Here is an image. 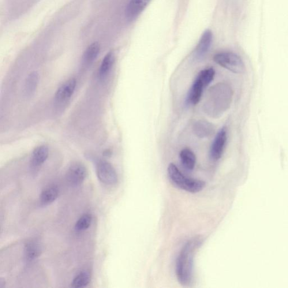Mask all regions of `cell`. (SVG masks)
<instances>
[{
  "label": "cell",
  "instance_id": "obj_7",
  "mask_svg": "<svg viewBox=\"0 0 288 288\" xmlns=\"http://www.w3.org/2000/svg\"><path fill=\"white\" fill-rule=\"evenodd\" d=\"M227 140V131L225 127H223L217 134L211 145L210 156L213 160H218L222 158L225 150Z\"/></svg>",
  "mask_w": 288,
  "mask_h": 288
},
{
  "label": "cell",
  "instance_id": "obj_4",
  "mask_svg": "<svg viewBox=\"0 0 288 288\" xmlns=\"http://www.w3.org/2000/svg\"><path fill=\"white\" fill-rule=\"evenodd\" d=\"M215 76V69L212 68L204 69L198 74L188 93L186 102L195 106L199 103L204 89L211 83Z\"/></svg>",
  "mask_w": 288,
  "mask_h": 288
},
{
  "label": "cell",
  "instance_id": "obj_5",
  "mask_svg": "<svg viewBox=\"0 0 288 288\" xmlns=\"http://www.w3.org/2000/svg\"><path fill=\"white\" fill-rule=\"evenodd\" d=\"M213 61L221 66L235 74H242L245 70L244 62L241 58L233 52H220L214 56Z\"/></svg>",
  "mask_w": 288,
  "mask_h": 288
},
{
  "label": "cell",
  "instance_id": "obj_17",
  "mask_svg": "<svg viewBox=\"0 0 288 288\" xmlns=\"http://www.w3.org/2000/svg\"><path fill=\"white\" fill-rule=\"evenodd\" d=\"M41 253V245L38 242L33 240L27 243L25 246V254L28 260L36 259L39 257Z\"/></svg>",
  "mask_w": 288,
  "mask_h": 288
},
{
  "label": "cell",
  "instance_id": "obj_9",
  "mask_svg": "<svg viewBox=\"0 0 288 288\" xmlns=\"http://www.w3.org/2000/svg\"><path fill=\"white\" fill-rule=\"evenodd\" d=\"M76 81L74 78L66 81L55 93V100L59 104L65 103L71 98L75 91Z\"/></svg>",
  "mask_w": 288,
  "mask_h": 288
},
{
  "label": "cell",
  "instance_id": "obj_19",
  "mask_svg": "<svg viewBox=\"0 0 288 288\" xmlns=\"http://www.w3.org/2000/svg\"><path fill=\"white\" fill-rule=\"evenodd\" d=\"M100 47L99 44L94 43L90 44L84 52L83 61L87 65L91 64L98 57Z\"/></svg>",
  "mask_w": 288,
  "mask_h": 288
},
{
  "label": "cell",
  "instance_id": "obj_6",
  "mask_svg": "<svg viewBox=\"0 0 288 288\" xmlns=\"http://www.w3.org/2000/svg\"><path fill=\"white\" fill-rule=\"evenodd\" d=\"M96 174L99 180L107 185H114L118 182V175L111 164L105 160L97 164Z\"/></svg>",
  "mask_w": 288,
  "mask_h": 288
},
{
  "label": "cell",
  "instance_id": "obj_18",
  "mask_svg": "<svg viewBox=\"0 0 288 288\" xmlns=\"http://www.w3.org/2000/svg\"><path fill=\"white\" fill-rule=\"evenodd\" d=\"M39 82V74L32 72L28 76L25 83V92L27 96H31L35 93Z\"/></svg>",
  "mask_w": 288,
  "mask_h": 288
},
{
  "label": "cell",
  "instance_id": "obj_21",
  "mask_svg": "<svg viewBox=\"0 0 288 288\" xmlns=\"http://www.w3.org/2000/svg\"><path fill=\"white\" fill-rule=\"evenodd\" d=\"M92 216L89 213L82 215L76 223L75 229L78 231L87 230L90 226Z\"/></svg>",
  "mask_w": 288,
  "mask_h": 288
},
{
  "label": "cell",
  "instance_id": "obj_22",
  "mask_svg": "<svg viewBox=\"0 0 288 288\" xmlns=\"http://www.w3.org/2000/svg\"><path fill=\"white\" fill-rule=\"evenodd\" d=\"M5 280L1 278V279H0V288H3V287H5Z\"/></svg>",
  "mask_w": 288,
  "mask_h": 288
},
{
  "label": "cell",
  "instance_id": "obj_20",
  "mask_svg": "<svg viewBox=\"0 0 288 288\" xmlns=\"http://www.w3.org/2000/svg\"><path fill=\"white\" fill-rule=\"evenodd\" d=\"M90 280L91 276L89 272L87 271L81 272L73 279L72 287L77 288L85 287L88 285Z\"/></svg>",
  "mask_w": 288,
  "mask_h": 288
},
{
  "label": "cell",
  "instance_id": "obj_10",
  "mask_svg": "<svg viewBox=\"0 0 288 288\" xmlns=\"http://www.w3.org/2000/svg\"><path fill=\"white\" fill-rule=\"evenodd\" d=\"M213 40V34L210 30H206L202 35L194 51V57L200 60L204 57L210 48Z\"/></svg>",
  "mask_w": 288,
  "mask_h": 288
},
{
  "label": "cell",
  "instance_id": "obj_3",
  "mask_svg": "<svg viewBox=\"0 0 288 288\" xmlns=\"http://www.w3.org/2000/svg\"><path fill=\"white\" fill-rule=\"evenodd\" d=\"M167 171L171 182L177 188L186 192L197 193L204 188L205 183L204 181L186 177L174 163L170 164Z\"/></svg>",
  "mask_w": 288,
  "mask_h": 288
},
{
  "label": "cell",
  "instance_id": "obj_11",
  "mask_svg": "<svg viewBox=\"0 0 288 288\" xmlns=\"http://www.w3.org/2000/svg\"><path fill=\"white\" fill-rule=\"evenodd\" d=\"M151 0H130L126 9V17L130 21L136 19L143 12Z\"/></svg>",
  "mask_w": 288,
  "mask_h": 288
},
{
  "label": "cell",
  "instance_id": "obj_15",
  "mask_svg": "<svg viewBox=\"0 0 288 288\" xmlns=\"http://www.w3.org/2000/svg\"><path fill=\"white\" fill-rule=\"evenodd\" d=\"M59 195L58 188L56 186L47 187L41 193L40 199L41 203L43 205H48L52 203Z\"/></svg>",
  "mask_w": 288,
  "mask_h": 288
},
{
  "label": "cell",
  "instance_id": "obj_12",
  "mask_svg": "<svg viewBox=\"0 0 288 288\" xmlns=\"http://www.w3.org/2000/svg\"><path fill=\"white\" fill-rule=\"evenodd\" d=\"M193 130L198 137L205 138L211 136L214 133L215 126L207 121L199 120L194 124Z\"/></svg>",
  "mask_w": 288,
  "mask_h": 288
},
{
  "label": "cell",
  "instance_id": "obj_14",
  "mask_svg": "<svg viewBox=\"0 0 288 288\" xmlns=\"http://www.w3.org/2000/svg\"><path fill=\"white\" fill-rule=\"evenodd\" d=\"M181 164L185 169L192 171L195 168L196 156L192 151L188 148L182 149L179 153Z\"/></svg>",
  "mask_w": 288,
  "mask_h": 288
},
{
  "label": "cell",
  "instance_id": "obj_16",
  "mask_svg": "<svg viewBox=\"0 0 288 288\" xmlns=\"http://www.w3.org/2000/svg\"><path fill=\"white\" fill-rule=\"evenodd\" d=\"M114 62V55L113 52H110L104 58L99 70V76L100 78H104L110 72Z\"/></svg>",
  "mask_w": 288,
  "mask_h": 288
},
{
  "label": "cell",
  "instance_id": "obj_8",
  "mask_svg": "<svg viewBox=\"0 0 288 288\" xmlns=\"http://www.w3.org/2000/svg\"><path fill=\"white\" fill-rule=\"evenodd\" d=\"M87 175V169L84 164L75 163L70 166L67 172V180L70 185L78 186L85 181Z\"/></svg>",
  "mask_w": 288,
  "mask_h": 288
},
{
  "label": "cell",
  "instance_id": "obj_1",
  "mask_svg": "<svg viewBox=\"0 0 288 288\" xmlns=\"http://www.w3.org/2000/svg\"><path fill=\"white\" fill-rule=\"evenodd\" d=\"M233 98V91L230 85L217 84L209 89L203 104L204 111L209 117L220 118L229 109Z\"/></svg>",
  "mask_w": 288,
  "mask_h": 288
},
{
  "label": "cell",
  "instance_id": "obj_13",
  "mask_svg": "<svg viewBox=\"0 0 288 288\" xmlns=\"http://www.w3.org/2000/svg\"><path fill=\"white\" fill-rule=\"evenodd\" d=\"M48 148L45 145H41L33 151L31 163L33 167L37 168L43 165L46 162L48 156Z\"/></svg>",
  "mask_w": 288,
  "mask_h": 288
},
{
  "label": "cell",
  "instance_id": "obj_2",
  "mask_svg": "<svg viewBox=\"0 0 288 288\" xmlns=\"http://www.w3.org/2000/svg\"><path fill=\"white\" fill-rule=\"evenodd\" d=\"M202 243L203 241L200 237L190 239L179 253L176 264V274L182 286H188L192 282L194 256Z\"/></svg>",
  "mask_w": 288,
  "mask_h": 288
}]
</instances>
